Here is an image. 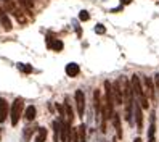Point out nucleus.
I'll list each match as a JSON object with an SVG mask.
<instances>
[{
	"instance_id": "obj_17",
	"label": "nucleus",
	"mask_w": 159,
	"mask_h": 142,
	"mask_svg": "<svg viewBox=\"0 0 159 142\" xmlns=\"http://www.w3.org/2000/svg\"><path fill=\"white\" fill-rule=\"evenodd\" d=\"M0 21H2L3 29H5V31H10V29H11V21H10V18H8L5 13L0 15Z\"/></svg>"
},
{
	"instance_id": "obj_24",
	"label": "nucleus",
	"mask_w": 159,
	"mask_h": 142,
	"mask_svg": "<svg viewBox=\"0 0 159 142\" xmlns=\"http://www.w3.org/2000/svg\"><path fill=\"white\" fill-rule=\"evenodd\" d=\"M95 32H97V34H105V32H106V27L103 26V24H97V27H95Z\"/></svg>"
},
{
	"instance_id": "obj_14",
	"label": "nucleus",
	"mask_w": 159,
	"mask_h": 142,
	"mask_svg": "<svg viewBox=\"0 0 159 142\" xmlns=\"http://www.w3.org/2000/svg\"><path fill=\"white\" fill-rule=\"evenodd\" d=\"M0 3L3 5V8L7 12H11V13H15L18 8H16V5H15V2L13 0H0Z\"/></svg>"
},
{
	"instance_id": "obj_10",
	"label": "nucleus",
	"mask_w": 159,
	"mask_h": 142,
	"mask_svg": "<svg viewBox=\"0 0 159 142\" xmlns=\"http://www.w3.org/2000/svg\"><path fill=\"white\" fill-rule=\"evenodd\" d=\"M63 108H64V116H66V121L71 125L72 120H74V111H72V107H71V103L68 102V99L64 100V105H63Z\"/></svg>"
},
{
	"instance_id": "obj_26",
	"label": "nucleus",
	"mask_w": 159,
	"mask_h": 142,
	"mask_svg": "<svg viewBox=\"0 0 159 142\" xmlns=\"http://www.w3.org/2000/svg\"><path fill=\"white\" fill-rule=\"evenodd\" d=\"M154 82H156V87L159 89V73H157L156 76H154Z\"/></svg>"
},
{
	"instance_id": "obj_21",
	"label": "nucleus",
	"mask_w": 159,
	"mask_h": 142,
	"mask_svg": "<svg viewBox=\"0 0 159 142\" xmlns=\"http://www.w3.org/2000/svg\"><path fill=\"white\" fill-rule=\"evenodd\" d=\"M68 142H79L77 139V131L76 129H69V137H68Z\"/></svg>"
},
{
	"instance_id": "obj_29",
	"label": "nucleus",
	"mask_w": 159,
	"mask_h": 142,
	"mask_svg": "<svg viewBox=\"0 0 159 142\" xmlns=\"http://www.w3.org/2000/svg\"><path fill=\"white\" fill-rule=\"evenodd\" d=\"M2 13H3V10H2V8H0V15H2Z\"/></svg>"
},
{
	"instance_id": "obj_5",
	"label": "nucleus",
	"mask_w": 159,
	"mask_h": 142,
	"mask_svg": "<svg viewBox=\"0 0 159 142\" xmlns=\"http://www.w3.org/2000/svg\"><path fill=\"white\" fill-rule=\"evenodd\" d=\"M134 116H135V121H137V128L138 131L143 129V113H142V107L137 100H134Z\"/></svg>"
},
{
	"instance_id": "obj_15",
	"label": "nucleus",
	"mask_w": 159,
	"mask_h": 142,
	"mask_svg": "<svg viewBox=\"0 0 159 142\" xmlns=\"http://www.w3.org/2000/svg\"><path fill=\"white\" fill-rule=\"evenodd\" d=\"M24 118L27 120V121H32L34 118H35V107L34 105H29L26 108V111H24Z\"/></svg>"
},
{
	"instance_id": "obj_20",
	"label": "nucleus",
	"mask_w": 159,
	"mask_h": 142,
	"mask_svg": "<svg viewBox=\"0 0 159 142\" xmlns=\"http://www.w3.org/2000/svg\"><path fill=\"white\" fill-rule=\"evenodd\" d=\"M35 129H37V128H26V131L23 132V142H27V140H29L31 134H32Z\"/></svg>"
},
{
	"instance_id": "obj_30",
	"label": "nucleus",
	"mask_w": 159,
	"mask_h": 142,
	"mask_svg": "<svg viewBox=\"0 0 159 142\" xmlns=\"http://www.w3.org/2000/svg\"><path fill=\"white\" fill-rule=\"evenodd\" d=\"M0 139H2V131H0Z\"/></svg>"
},
{
	"instance_id": "obj_19",
	"label": "nucleus",
	"mask_w": 159,
	"mask_h": 142,
	"mask_svg": "<svg viewBox=\"0 0 159 142\" xmlns=\"http://www.w3.org/2000/svg\"><path fill=\"white\" fill-rule=\"evenodd\" d=\"M53 132H55V142H58L60 140V121H53Z\"/></svg>"
},
{
	"instance_id": "obj_12",
	"label": "nucleus",
	"mask_w": 159,
	"mask_h": 142,
	"mask_svg": "<svg viewBox=\"0 0 159 142\" xmlns=\"http://www.w3.org/2000/svg\"><path fill=\"white\" fill-rule=\"evenodd\" d=\"M79 71H80V68H79L77 63H68L66 65V74L69 78H76L79 74Z\"/></svg>"
},
{
	"instance_id": "obj_9",
	"label": "nucleus",
	"mask_w": 159,
	"mask_h": 142,
	"mask_svg": "<svg viewBox=\"0 0 159 142\" xmlns=\"http://www.w3.org/2000/svg\"><path fill=\"white\" fill-rule=\"evenodd\" d=\"M8 111H10V108H8V102L5 99H0V123H3L7 120Z\"/></svg>"
},
{
	"instance_id": "obj_7",
	"label": "nucleus",
	"mask_w": 159,
	"mask_h": 142,
	"mask_svg": "<svg viewBox=\"0 0 159 142\" xmlns=\"http://www.w3.org/2000/svg\"><path fill=\"white\" fill-rule=\"evenodd\" d=\"M143 84H145V94L149 95V99H154V84H153V79L145 76L143 78Z\"/></svg>"
},
{
	"instance_id": "obj_28",
	"label": "nucleus",
	"mask_w": 159,
	"mask_h": 142,
	"mask_svg": "<svg viewBox=\"0 0 159 142\" xmlns=\"http://www.w3.org/2000/svg\"><path fill=\"white\" fill-rule=\"evenodd\" d=\"M134 142H142V139H140V137H137V139H135Z\"/></svg>"
},
{
	"instance_id": "obj_18",
	"label": "nucleus",
	"mask_w": 159,
	"mask_h": 142,
	"mask_svg": "<svg viewBox=\"0 0 159 142\" xmlns=\"http://www.w3.org/2000/svg\"><path fill=\"white\" fill-rule=\"evenodd\" d=\"M50 47H52V50H55V52H61L64 45H63V42L60 39H53L52 44H50Z\"/></svg>"
},
{
	"instance_id": "obj_11",
	"label": "nucleus",
	"mask_w": 159,
	"mask_h": 142,
	"mask_svg": "<svg viewBox=\"0 0 159 142\" xmlns=\"http://www.w3.org/2000/svg\"><path fill=\"white\" fill-rule=\"evenodd\" d=\"M113 125H114V128H116V136H117V139H120L122 137V126H120V116L117 115V113H113Z\"/></svg>"
},
{
	"instance_id": "obj_13",
	"label": "nucleus",
	"mask_w": 159,
	"mask_h": 142,
	"mask_svg": "<svg viewBox=\"0 0 159 142\" xmlns=\"http://www.w3.org/2000/svg\"><path fill=\"white\" fill-rule=\"evenodd\" d=\"M76 131H77V139H79V142H87V128H85V125L77 126Z\"/></svg>"
},
{
	"instance_id": "obj_4",
	"label": "nucleus",
	"mask_w": 159,
	"mask_h": 142,
	"mask_svg": "<svg viewBox=\"0 0 159 142\" xmlns=\"http://www.w3.org/2000/svg\"><path fill=\"white\" fill-rule=\"evenodd\" d=\"M113 87V97H114V103L116 105H122L124 97H122V86H120V81H116L111 84Z\"/></svg>"
},
{
	"instance_id": "obj_2",
	"label": "nucleus",
	"mask_w": 159,
	"mask_h": 142,
	"mask_svg": "<svg viewBox=\"0 0 159 142\" xmlns=\"http://www.w3.org/2000/svg\"><path fill=\"white\" fill-rule=\"evenodd\" d=\"M23 110H24V100L21 97H18L13 102L11 108H10V118H11V125L13 126H16L18 121H20V118L23 116Z\"/></svg>"
},
{
	"instance_id": "obj_23",
	"label": "nucleus",
	"mask_w": 159,
	"mask_h": 142,
	"mask_svg": "<svg viewBox=\"0 0 159 142\" xmlns=\"http://www.w3.org/2000/svg\"><path fill=\"white\" fill-rule=\"evenodd\" d=\"M79 20H80V21H89V20H90V13H89L87 10H82V12L79 13Z\"/></svg>"
},
{
	"instance_id": "obj_32",
	"label": "nucleus",
	"mask_w": 159,
	"mask_h": 142,
	"mask_svg": "<svg viewBox=\"0 0 159 142\" xmlns=\"http://www.w3.org/2000/svg\"><path fill=\"white\" fill-rule=\"evenodd\" d=\"M101 142H108V140H105V139H103V140H101Z\"/></svg>"
},
{
	"instance_id": "obj_16",
	"label": "nucleus",
	"mask_w": 159,
	"mask_h": 142,
	"mask_svg": "<svg viewBox=\"0 0 159 142\" xmlns=\"http://www.w3.org/2000/svg\"><path fill=\"white\" fill-rule=\"evenodd\" d=\"M45 139H47V129L45 128H37L35 142H45Z\"/></svg>"
},
{
	"instance_id": "obj_22",
	"label": "nucleus",
	"mask_w": 159,
	"mask_h": 142,
	"mask_svg": "<svg viewBox=\"0 0 159 142\" xmlns=\"http://www.w3.org/2000/svg\"><path fill=\"white\" fill-rule=\"evenodd\" d=\"M18 68H20L23 73H32V66L31 65H24V63H18Z\"/></svg>"
},
{
	"instance_id": "obj_3",
	"label": "nucleus",
	"mask_w": 159,
	"mask_h": 142,
	"mask_svg": "<svg viewBox=\"0 0 159 142\" xmlns=\"http://www.w3.org/2000/svg\"><path fill=\"white\" fill-rule=\"evenodd\" d=\"M76 107H77V115L82 118L84 116V111H85V95H84L82 91H76Z\"/></svg>"
},
{
	"instance_id": "obj_31",
	"label": "nucleus",
	"mask_w": 159,
	"mask_h": 142,
	"mask_svg": "<svg viewBox=\"0 0 159 142\" xmlns=\"http://www.w3.org/2000/svg\"><path fill=\"white\" fill-rule=\"evenodd\" d=\"M113 142H117V140H116V137H114V139H113Z\"/></svg>"
},
{
	"instance_id": "obj_6",
	"label": "nucleus",
	"mask_w": 159,
	"mask_h": 142,
	"mask_svg": "<svg viewBox=\"0 0 159 142\" xmlns=\"http://www.w3.org/2000/svg\"><path fill=\"white\" fill-rule=\"evenodd\" d=\"M156 113L151 111L149 118V128H148V142H156Z\"/></svg>"
},
{
	"instance_id": "obj_25",
	"label": "nucleus",
	"mask_w": 159,
	"mask_h": 142,
	"mask_svg": "<svg viewBox=\"0 0 159 142\" xmlns=\"http://www.w3.org/2000/svg\"><path fill=\"white\" fill-rule=\"evenodd\" d=\"M20 2L27 8H32V5H34V0H20Z\"/></svg>"
},
{
	"instance_id": "obj_8",
	"label": "nucleus",
	"mask_w": 159,
	"mask_h": 142,
	"mask_svg": "<svg viewBox=\"0 0 159 142\" xmlns=\"http://www.w3.org/2000/svg\"><path fill=\"white\" fill-rule=\"evenodd\" d=\"M93 108H95L97 120L100 121V111H101V95H100V91L93 92Z\"/></svg>"
},
{
	"instance_id": "obj_1",
	"label": "nucleus",
	"mask_w": 159,
	"mask_h": 142,
	"mask_svg": "<svg viewBox=\"0 0 159 142\" xmlns=\"http://www.w3.org/2000/svg\"><path fill=\"white\" fill-rule=\"evenodd\" d=\"M130 86H132V92H134V95L138 99L140 107H142V108H148V107H149V103H148V97H146V94H145V91H143V87H142V81H140V78L137 76V74H134V76H132Z\"/></svg>"
},
{
	"instance_id": "obj_27",
	"label": "nucleus",
	"mask_w": 159,
	"mask_h": 142,
	"mask_svg": "<svg viewBox=\"0 0 159 142\" xmlns=\"http://www.w3.org/2000/svg\"><path fill=\"white\" fill-rule=\"evenodd\" d=\"M120 3H122V5H129V3H132V0H120Z\"/></svg>"
}]
</instances>
